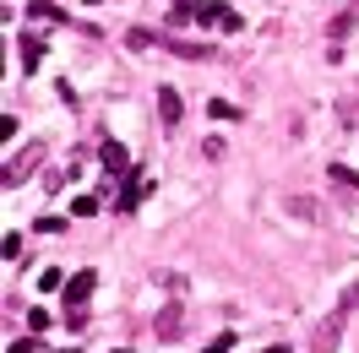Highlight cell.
<instances>
[{"mask_svg": "<svg viewBox=\"0 0 359 353\" xmlns=\"http://www.w3.org/2000/svg\"><path fill=\"white\" fill-rule=\"evenodd\" d=\"M234 348V337H218V342H207V353H229Z\"/></svg>", "mask_w": 359, "mask_h": 353, "instance_id": "cell-18", "label": "cell"}, {"mask_svg": "<svg viewBox=\"0 0 359 353\" xmlns=\"http://www.w3.org/2000/svg\"><path fill=\"white\" fill-rule=\"evenodd\" d=\"M33 17H39V22H66V11H60L55 0H33Z\"/></svg>", "mask_w": 359, "mask_h": 353, "instance_id": "cell-10", "label": "cell"}, {"mask_svg": "<svg viewBox=\"0 0 359 353\" xmlns=\"http://www.w3.org/2000/svg\"><path fill=\"white\" fill-rule=\"evenodd\" d=\"M71 212H76V218H93V212H98V201H93V196H76V201H71Z\"/></svg>", "mask_w": 359, "mask_h": 353, "instance_id": "cell-13", "label": "cell"}, {"mask_svg": "<svg viewBox=\"0 0 359 353\" xmlns=\"http://www.w3.org/2000/svg\"><path fill=\"white\" fill-rule=\"evenodd\" d=\"M224 11H229V6H218V0H196V6H191L196 22H224Z\"/></svg>", "mask_w": 359, "mask_h": 353, "instance_id": "cell-7", "label": "cell"}, {"mask_svg": "<svg viewBox=\"0 0 359 353\" xmlns=\"http://www.w3.org/2000/svg\"><path fill=\"white\" fill-rule=\"evenodd\" d=\"M0 250H6V261H17V256H22V234H6V244H0Z\"/></svg>", "mask_w": 359, "mask_h": 353, "instance_id": "cell-16", "label": "cell"}, {"mask_svg": "<svg viewBox=\"0 0 359 353\" xmlns=\"http://www.w3.org/2000/svg\"><path fill=\"white\" fill-rule=\"evenodd\" d=\"M93 288H98V272H76V277L66 283V305H71V310H82Z\"/></svg>", "mask_w": 359, "mask_h": 353, "instance_id": "cell-4", "label": "cell"}, {"mask_svg": "<svg viewBox=\"0 0 359 353\" xmlns=\"http://www.w3.org/2000/svg\"><path fill=\"white\" fill-rule=\"evenodd\" d=\"M343 321H348V310L337 305L321 326H316V337H311V353H337V342H343Z\"/></svg>", "mask_w": 359, "mask_h": 353, "instance_id": "cell-2", "label": "cell"}, {"mask_svg": "<svg viewBox=\"0 0 359 353\" xmlns=\"http://www.w3.org/2000/svg\"><path fill=\"white\" fill-rule=\"evenodd\" d=\"M39 163H44V141H27L22 153L6 163V174H0V179H6V191H17L22 179H33V174H39Z\"/></svg>", "mask_w": 359, "mask_h": 353, "instance_id": "cell-1", "label": "cell"}, {"mask_svg": "<svg viewBox=\"0 0 359 353\" xmlns=\"http://www.w3.org/2000/svg\"><path fill=\"white\" fill-rule=\"evenodd\" d=\"M158 120H163V131H175L180 120H185V98L175 88H158Z\"/></svg>", "mask_w": 359, "mask_h": 353, "instance_id": "cell-3", "label": "cell"}, {"mask_svg": "<svg viewBox=\"0 0 359 353\" xmlns=\"http://www.w3.org/2000/svg\"><path fill=\"white\" fill-rule=\"evenodd\" d=\"M153 277H158L163 288H175V293H185V277H180V272H153Z\"/></svg>", "mask_w": 359, "mask_h": 353, "instance_id": "cell-14", "label": "cell"}, {"mask_svg": "<svg viewBox=\"0 0 359 353\" xmlns=\"http://www.w3.org/2000/svg\"><path fill=\"white\" fill-rule=\"evenodd\" d=\"M337 305H343V310H354V305H359V277H354L348 288H343V299H337Z\"/></svg>", "mask_w": 359, "mask_h": 353, "instance_id": "cell-17", "label": "cell"}, {"mask_svg": "<svg viewBox=\"0 0 359 353\" xmlns=\"http://www.w3.org/2000/svg\"><path fill=\"white\" fill-rule=\"evenodd\" d=\"M175 331H180V305H169L163 315H158V337H169V342H175Z\"/></svg>", "mask_w": 359, "mask_h": 353, "instance_id": "cell-9", "label": "cell"}, {"mask_svg": "<svg viewBox=\"0 0 359 353\" xmlns=\"http://www.w3.org/2000/svg\"><path fill=\"white\" fill-rule=\"evenodd\" d=\"M147 196V179H126V196H120V212H136V201Z\"/></svg>", "mask_w": 359, "mask_h": 353, "instance_id": "cell-8", "label": "cell"}, {"mask_svg": "<svg viewBox=\"0 0 359 353\" xmlns=\"http://www.w3.org/2000/svg\"><path fill=\"white\" fill-rule=\"evenodd\" d=\"M207 114H212V120H240V109H234V104H224V98H212V104H207Z\"/></svg>", "mask_w": 359, "mask_h": 353, "instance_id": "cell-12", "label": "cell"}, {"mask_svg": "<svg viewBox=\"0 0 359 353\" xmlns=\"http://www.w3.org/2000/svg\"><path fill=\"white\" fill-rule=\"evenodd\" d=\"M163 49H175V55H191V60H212V49L207 44H185V39H158Z\"/></svg>", "mask_w": 359, "mask_h": 353, "instance_id": "cell-6", "label": "cell"}, {"mask_svg": "<svg viewBox=\"0 0 359 353\" xmlns=\"http://www.w3.org/2000/svg\"><path fill=\"white\" fill-rule=\"evenodd\" d=\"M327 174H332L337 185H354V191H359V174H348V169H343V163H332V169H327Z\"/></svg>", "mask_w": 359, "mask_h": 353, "instance_id": "cell-15", "label": "cell"}, {"mask_svg": "<svg viewBox=\"0 0 359 353\" xmlns=\"http://www.w3.org/2000/svg\"><path fill=\"white\" fill-rule=\"evenodd\" d=\"M185 6H191V0H175V11H185Z\"/></svg>", "mask_w": 359, "mask_h": 353, "instance_id": "cell-19", "label": "cell"}, {"mask_svg": "<svg viewBox=\"0 0 359 353\" xmlns=\"http://www.w3.org/2000/svg\"><path fill=\"white\" fill-rule=\"evenodd\" d=\"M39 55H44V39H39V33H27V39H22V60H27V71L39 66Z\"/></svg>", "mask_w": 359, "mask_h": 353, "instance_id": "cell-11", "label": "cell"}, {"mask_svg": "<svg viewBox=\"0 0 359 353\" xmlns=\"http://www.w3.org/2000/svg\"><path fill=\"white\" fill-rule=\"evenodd\" d=\"M98 153H104V169H109V174H126V169H131V158H126V147H120V141H104Z\"/></svg>", "mask_w": 359, "mask_h": 353, "instance_id": "cell-5", "label": "cell"}, {"mask_svg": "<svg viewBox=\"0 0 359 353\" xmlns=\"http://www.w3.org/2000/svg\"><path fill=\"white\" fill-rule=\"evenodd\" d=\"M267 353H289V348H267Z\"/></svg>", "mask_w": 359, "mask_h": 353, "instance_id": "cell-20", "label": "cell"}, {"mask_svg": "<svg viewBox=\"0 0 359 353\" xmlns=\"http://www.w3.org/2000/svg\"><path fill=\"white\" fill-rule=\"evenodd\" d=\"M93 6H98V0H93Z\"/></svg>", "mask_w": 359, "mask_h": 353, "instance_id": "cell-21", "label": "cell"}]
</instances>
